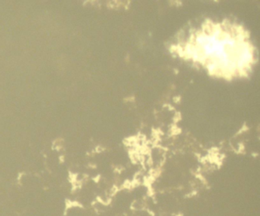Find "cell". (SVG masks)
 <instances>
[{"instance_id":"1","label":"cell","mask_w":260,"mask_h":216,"mask_svg":"<svg viewBox=\"0 0 260 216\" xmlns=\"http://www.w3.org/2000/svg\"><path fill=\"white\" fill-rule=\"evenodd\" d=\"M191 57L212 74L232 79L246 75L254 63V50L242 27L229 22L205 26L187 46Z\"/></svg>"}]
</instances>
